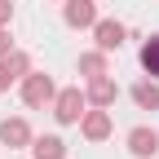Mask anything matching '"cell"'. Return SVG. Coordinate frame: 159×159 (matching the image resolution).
Listing matches in <instances>:
<instances>
[{
    "instance_id": "obj_1",
    "label": "cell",
    "mask_w": 159,
    "mask_h": 159,
    "mask_svg": "<svg viewBox=\"0 0 159 159\" xmlns=\"http://www.w3.org/2000/svg\"><path fill=\"white\" fill-rule=\"evenodd\" d=\"M80 115H84V97H80V89H66L57 97V119H62V124H75Z\"/></svg>"
},
{
    "instance_id": "obj_2",
    "label": "cell",
    "mask_w": 159,
    "mask_h": 159,
    "mask_svg": "<svg viewBox=\"0 0 159 159\" xmlns=\"http://www.w3.org/2000/svg\"><path fill=\"white\" fill-rule=\"evenodd\" d=\"M22 97H27V106H44L49 97H53L49 75H31V80H27V89H22Z\"/></svg>"
},
{
    "instance_id": "obj_3",
    "label": "cell",
    "mask_w": 159,
    "mask_h": 159,
    "mask_svg": "<svg viewBox=\"0 0 159 159\" xmlns=\"http://www.w3.org/2000/svg\"><path fill=\"white\" fill-rule=\"evenodd\" d=\"M66 22H71V27H93V22H97L93 0H71V5H66Z\"/></svg>"
},
{
    "instance_id": "obj_4",
    "label": "cell",
    "mask_w": 159,
    "mask_h": 159,
    "mask_svg": "<svg viewBox=\"0 0 159 159\" xmlns=\"http://www.w3.org/2000/svg\"><path fill=\"white\" fill-rule=\"evenodd\" d=\"M128 146H133V155H155V150H159V133L133 128V133H128Z\"/></svg>"
},
{
    "instance_id": "obj_5",
    "label": "cell",
    "mask_w": 159,
    "mask_h": 159,
    "mask_svg": "<svg viewBox=\"0 0 159 159\" xmlns=\"http://www.w3.org/2000/svg\"><path fill=\"white\" fill-rule=\"evenodd\" d=\"M0 142L5 146H22V142H31V128L22 119H5V124H0Z\"/></svg>"
},
{
    "instance_id": "obj_6",
    "label": "cell",
    "mask_w": 159,
    "mask_h": 159,
    "mask_svg": "<svg viewBox=\"0 0 159 159\" xmlns=\"http://www.w3.org/2000/svg\"><path fill=\"white\" fill-rule=\"evenodd\" d=\"M97 44L102 49H119L124 44V27L119 22H97Z\"/></svg>"
},
{
    "instance_id": "obj_7",
    "label": "cell",
    "mask_w": 159,
    "mask_h": 159,
    "mask_svg": "<svg viewBox=\"0 0 159 159\" xmlns=\"http://www.w3.org/2000/svg\"><path fill=\"white\" fill-rule=\"evenodd\" d=\"M22 71H27V57H22V53H13L9 62H0V93H5V89L13 84V75H22Z\"/></svg>"
},
{
    "instance_id": "obj_8",
    "label": "cell",
    "mask_w": 159,
    "mask_h": 159,
    "mask_svg": "<svg viewBox=\"0 0 159 159\" xmlns=\"http://www.w3.org/2000/svg\"><path fill=\"white\" fill-rule=\"evenodd\" d=\"M115 93H119V89L111 84L106 75H97V80H93V89H89V97H93L97 106H111V102H115Z\"/></svg>"
},
{
    "instance_id": "obj_9",
    "label": "cell",
    "mask_w": 159,
    "mask_h": 159,
    "mask_svg": "<svg viewBox=\"0 0 159 159\" xmlns=\"http://www.w3.org/2000/svg\"><path fill=\"white\" fill-rule=\"evenodd\" d=\"M142 66H146V75H155V80H159V35L142 44Z\"/></svg>"
},
{
    "instance_id": "obj_10",
    "label": "cell",
    "mask_w": 159,
    "mask_h": 159,
    "mask_svg": "<svg viewBox=\"0 0 159 159\" xmlns=\"http://www.w3.org/2000/svg\"><path fill=\"white\" fill-rule=\"evenodd\" d=\"M84 133L93 137V142H97V137H106V133H111V119H106V111H93V115L84 119Z\"/></svg>"
},
{
    "instance_id": "obj_11",
    "label": "cell",
    "mask_w": 159,
    "mask_h": 159,
    "mask_svg": "<svg viewBox=\"0 0 159 159\" xmlns=\"http://www.w3.org/2000/svg\"><path fill=\"white\" fill-rule=\"evenodd\" d=\"M62 155H66V146L57 137H40L35 142V159H62Z\"/></svg>"
},
{
    "instance_id": "obj_12",
    "label": "cell",
    "mask_w": 159,
    "mask_h": 159,
    "mask_svg": "<svg viewBox=\"0 0 159 159\" xmlns=\"http://www.w3.org/2000/svg\"><path fill=\"white\" fill-rule=\"evenodd\" d=\"M133 97H137V106H142V111H159V89H155V84H137Z\"/></svg>"
},
{
    "instance_id": "obj_13",
    "label": "cell",
    "mask_w": 159,
    "mask_h": 159,
    "mask_svg": "<svg viewBox=\"0 0 159 159\" xmlns=\"http://www.w3.org/2000/svg\"><path fill=\"white\" fill-rule=\"evenodd\" d=\"M80 66H84L89 75H102V71H106V62H102V53H89V57H84V62H80Z\"/></svg>"
},
{
    "instance_id": "obj_14",
    "label": "cell",
    "mask_w": 159,
    "mask_h": 159,
    "mask_svg": "<svg viewBox=\"0 0 159 159\" xmlns=\"http://www.w3.org/2000/svg\"><path fill=\"white\" fill-rule=\"evenodd\" d=\"M0 22H9V0H0Z\"/></svg>"
},
{
    "instance_id": "obj_15",
    "label": "cell",
    "mask_w": 159,
    "mask_h": 159,
    "mask_svg": "<svg viewBox=\"0 0 159 159\" xmlns=\"http://www.w3.org/2000/svg\"><path fill=\"white\" fill-rule=\"evenodd\" d=\"M5 53H9V35L0 31V57H5Z\"/></svg>"
}]
</instances>
